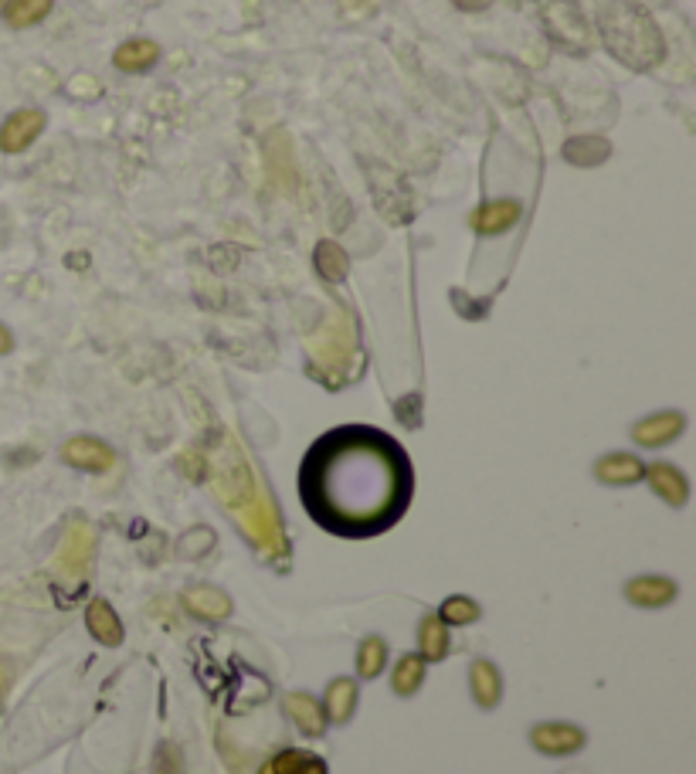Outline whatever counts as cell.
Returning a JSON list of instances; mask_svg holds the SVG:
<instances>
[{
  "label": "cell",
  "mask_w": 696,
  "mask_h": 774,
  "mask_svg": "<svg viewBox=\"0 0 696 774\" xmlns=\"http://www.w3.org/2000/svg\"><path fill=\"white\" fill-rule=\"evenodd\" d=\"M415 472L408 452L381 428L343 425L316 438L299 466V500L333 537L364 540L405 516Z\"/></svg>",
  "instance_id": "cell-1"
},
{
  "label": "cell",
  "mask_w": 696,
  "mask_h": 774,
  "mask_svg": "<svg viewBox=\"0 0 696 774\" xmlns=\"http://www.w3.org/2000/svg\"><path fill=\"white\" fill-rule=\"evenodd\" d=\"M601 31L605 45L615 58H622L629 68H652L663 58V38L646 11H639L629 0H608L601 7Z\"/></svg>",
  "instance_id": "cell-2"
},
{
  "label": "cell",
  "mask_w": 696,
  "mask_h": 774,
  "mask_svg": "<svg viewBox=\"0 0 696 774\" xmlns=\"http://www.w3.org/2000/svg\"><path fill=\"white\" fill-rule=\"evenodd\" d=\"M45 133V113L41 109H17L4 119L0 126V150L4 153H21Z\"/></svg>",
  "instance_id": "cell-3"
},
{
  "label": "cell",
  "mask_w": 696,
  "mask_h": 774,
  "mask_svg": "<svg viewBox=\"0 0 696 774\" xmlns=\"http://www.w3.org/2000/svg\"><path fill=\"white\" fill-rule=\"evenodd\" d=\"M530 744L537 747L540 754H551V758H561V754H578L584 744H588V734L574 724H540L530 730Z\"/></svg>",
  "instance_id": "cell-4"
},
{
  "label": "cell",
  "mask_w": 696,
  "mask_h": 774,
  "mask_svg": "<svg viewBox=\"0 0 696 774\" xmlns=\"http://www.w3.org/2000/svg\"><path fill=\"white\" fill-rule=\"evenodd\" d=\"M62 459L68 462V466L85 469V472H106L116 462V455L106 442H99V438L79 435V438H72V442L62 445Z\"/></svg>",
  "instance_id": "cell-5"
},
{
  "label": "cell",
  "mask_w": 696,
  "mask_h": 774,
  "mask_svg": "<svg viewBox=\"0 0 696 774\" xmlns=\"http://www.w3.org/2000/svg\"><path fill=\"white\" fill-rule=\"evenodd\" d=\"M683 428H686V418L680 411H659V415L639 421V425L632 428V438L639 445H646V449H659V445L673 442Z\"/></svg>",
  "instance_id": "cell-6"
},
{
  "label": "cell",
  "mask_w": 696,
  "mask_h": 774,
  "mask_svg": "<svg viewBox=\"0 0 696 774\" xmlns=\"http://www.w3.org/2000/svg\"><path fill=\"white\" fill-rule=\"evenodd\" d=\"M595 476L605 486H632V483H639V479L646 476V466H642V462L635 459V455H629V452H615V455H605V459H598Z\"/></svg>",
  "instance_id": "cell-7"
},
{
  "label": "cell",
  "mask_w": 696,
  "mask_h": 774,
  "mask_svg": "<svg viewBox=\"0 0 696 774\" xmlns=\"http://www.w3.org/2000/svg\"><path fill=\"white\" fill-rule=\"evenodd\" d=\"M649 486L656 489V496H663L669 506H686L690 500V483L676 466H666V462H656V466L646 469Z\"/></svg>",
  "instance_id": "cell-8"
},
{
  "label": "cell",
  "mask_w": 696,
  "mask_h": 774,
  "mask_svg": "<svg viewBox=\"0 0 696 774\" xmlns=\"http://www.w3.org/2000/svg\"><path fill=\"white\" fill-rule=\"evenodd\" d=\"M625 598L639 608H663L676 598V581L669 578H635L625 588Z\"/></svg>",
  "instance_id": "cell-9"
},
{
  "label": "cell",
  "mask_w": 696,
  "mask_h": 774,
  "mask_svg": "<svg viewBox=\"0 0 696 774\" xmlns=\"http://www.w3.org/2000/svg\"><path fill=\"white\" fill-rule=\"evenodd\" d=\"M469 686H472V700L479 707H496L500 703V693H503V679L496 673V666L489 659H476L469 669Z\"/></svg>",
  "instance_id": "cell-10"
},
{
  "label": "cell",
  "mask_w": 696,
  "mask_h": 774,
  "mask_svg": "<svg viewBox=\"0 0 696 774\" xmlns=\"http://www.w3.org/2000/svg\"><path fill=\"white\" fill-rule=\"evenodd\" d=\"M517 218H520V204L517 201H489V204H483V208L476 211V218H472V228H476L479 235H500V231L510 228Z\"/></svg>",
  "instance_id": "cell-11"
},
{
  "label": "cell",
  "mask_w": 696,
  "mask_h": 774,
  "mask_svg": "<svg viewBox=\"0 0 696 774\" xmlns=\"http://www.w3.org/2000/svg\"><path fill=\"white\" fill-rule=\"evenodd\" d=\"M157 58H160V48L153 45V41L133 38V41H126V45L116 48L113 65L119 68V72H146V68L157 62Z\"/></svg>",
  "instance_id": "cell-12"
},
{
  "label": "cell",
  "mask_w": 696,
  "mask_h": 774,
  "mask_svg": "<svg viewBox=\"0 0 696 774\" xmlns=\"http://www.w3.org/2000/svg\"><path fill=\"white\" fill-rule=\"evenodd\" d=\"M286 710H289V717L296 720L299 730H303L306 737H320L323 734V727H326L323 710H320V703H316L309 693H289Z\"/></svg>",
  "instance_id": "cell-13"
},
{
  "label": "cell",
  "mask_w": 696,
  "mask_h": 774,
  "mask_svg": "<svg viewBox=\"0 0 696 774\" xmlns=\"http://www.w3.org/2000/svg\"><path fill=\"white\" fill-rule=\"evenodd\" d=\"M357 707V683L354 679H333L330 690H326V717L333 724H347L354 717Z\"/></svg>",
  "instance_id": "cell-14"
},
{
  "label": "cell",
  "mask_w": 696,
  "mask_h": 774,
  "mask_svg": "<svg viewBox=\"0 0 696 774\" xmlns=\"http://www.w3.org/2000/svg\"><path fill=\"white\" fill-rule=\"evenodd\" d=\"M85 622H89V632L96 635L99 642L106 645H119V639H123V625H119L116 612L109 608V601H92L89 612H85Z\"/></svg>",
  "instance_id": "cell-15"
},
{
  "label": "cell",
  "mask_w": 696,
  "mask_h": 774,
  "mask_svg": "<svg viewBox=\"0 0 696 774\" xmlns=\"http://www.w3.org/2000/svg\"><path fill=\"white\" fill-rule=\"evenodd\" d=\"M259 774H326V764L303 751H282Z\"/></svg>",
  "instance_id": "cell-16"
},
{
  "label": "cell",
  "mask_w": 696,
  "mask_h": 774,
  "mask_svg": "<svg viewBox=\"0 0 696 774\" xmlns=\"http://www.w3.org/2000/svg\"><path fill=\"white\" fill-rule=\"evenodd\" d=\"M421 683H425V659L421 656H401L398 666H394V676H391L394 693L415 696Z\"/></svg>",
  "instance_id": "cell-17"
},
{
  "label": "cell",
  "mask_w": 696,
  "mask_h": 774,
  "mask_svg": "<svg viewBox=\"0 0 696 774\" xmlns=\"http://www.w3.org/2000/svg\"><path fill=\"white\" fill-rule=\"evenodd\" d=\"M384 662H388V645H384L381 635H371V639L360 642V649H357V676L360 679L381 676Z\"/></svg>",
  "instance_id": "cell-18"
},
{
  "label": "cell",
  "mask_w": 696,
  "mask_h": 774,
  "mask_svg": "<svg viewBox=\"0 0 696 774\" xmlns=\"http://www.w3.org/2000/svg\"><path fill=\"white\" fill-rule=\"evenodd\" d=\"M51 4H55V0H11L4 17L11 28H31V24L45 21L51 14Z\"/></svg>",
  "instance_id": "cell-19"
},
{
  "label": "cell",
  "mask_w": 696,
  "mask_h": 774,
  "mask_svg": "<svg viewBox=\"0 0 696 774\" xmlns=\"http://www.w3.org/2000/svg\"><path fill=\"white\" fill-rule=\"evenodd\" d=\"M418 635H421V649H425V656L421 659H442L445 652H449V639H445V622H438L435 615L421 618L418 625Z\"/></svg>",
  "instance_id": "cell-20"
},
{
  "label": "cell",
  "mask_w": 696,
  "mask_h": 774,
  "mask_svg": "<svg viewBox=\"0 0 696 774\" xmlns=\"http://www.w3.org/2000/svg\"><path fill=\"white\" fill-rule=\"evenodd\" d=\"M187 605H191V612L204 615V618H225L231 612V601L214 588L191 591V595H187Z\"/></svg>",
  "instance_id": "cell-21"
},
{
  "label": "cell",
  "mask_w": 696,
  "mask_h": 774,
  "mask_svg": "<svg viewBox=\"0 0 696 774\" xmlns=\"http://www.w3.org/2000/svg\"><path fill=\"white\" fill-rule=\"evenodd\" d=\"M479 618V605L472 598H449L442 608H438V622H449V625H469Z\"/></svg>",
  "instance_id": "cell-22"
},
{
  "label": "cell",
  "mask_w": 696,
  "mask_h": 774,
  "mask_svg": "<svg viewBox=\"0 0 696 774\" xmlns=\"http://www.w3.org/2000/svg\"><path fill=\"white\" fill-rule=\"evenodd\" d=\"M316 265H320V272L326 279H343V272H347V255H343L333 242H323L316 248Z\"/></svg>",
  "instance_id": "cell-23"
},
{
  "label": "cell",
  "mask_w": 696,
  "mask_h": 774,
  "mask_svg": "<svg viewBox=\"0 0 696 774\" xmlns=\"http://www.w3.org/2000/svg\"><path fill=\"white\" fill-rule=\"evenodd\" d=\"M150 774H184V754H180V747L160 744L157 754H153Z\"/></svg>",
  "instance_id": "cell-24"
},
{
  "label": "cell",
  "mask_w": 696,
  "mask_h": 774,
  "mask_svg": "<svg viewBox=\"0 0 696 774\" xmlns=\"http://www.w3.org/2000/svg\"><path fill=\"white\" fill-rule=\"evenodd\" d=\"M452 4L459 7V11H486L493 0H452Z\"/></svg>",
  "instance_id": "cell-25"
},
{
  "label": "cell",
  "mask_w": 696,
  "mask_h": 774,
  "mask_svg": "<svg viewBox=\"0 0 696 774\" xmlns=\"http://www.w3.org/2000/svg\"><path fill=\"white\" fill-rule=\"evenodd\" d=\"M11 347H14V340H11V330H7V326H0V357H4V354H11Z\"/></svg>",
  "instance_id": "cell-26"
},
{
  "label": "cell",
  "mask_w": 696,
  "mask_h": 774,
  "mask_svg": "<svg viewBox=\"0 0 696 774\" xmlns=\"http://www.w3.org/2000/svg\"><path fill=\"white\" fill-rule=\"evenodd\" d=\"M564 774H584V771H578V768H574V771H564Z\"/></svg>",
  "instance_id": "cell-27"
}]
</instances>
